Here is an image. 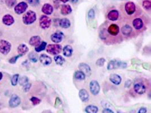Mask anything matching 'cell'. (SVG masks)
I'll list each match as a JSON object with an SVG mask.
<instances>
[{"label": "cell", "mask_w": 151, "mask_h": 113, "mask_svg": "<svg viewBox=\"0 0 151 113\" xmlns=\"http://www.w3.org/2000/svg\"><path fill=\"white\" fill-rule=\"evenodd\" d=\"M37 19L36 14L32 10L27 11L22 17V20L25 24L30 25L33 24Z\"/></svg>", "instance_id": "cell-1"}, {"label": "cell", "mask_w": 151, "mask_h": 113, "mask_svg": "<svg viewBox=\"0 0 151 113\" xmlns=\"http://www.w3.org/2000/svg\"><path fill=\"white\" fill-rule=\"evenodd\" d=\"M46 50L48 53L53 56H57L60 54L62 50V46L60 44H49L46 47Z\"/></svg>", "instance_id": "cell-2"}, {"label": "cell", "mask_w": 151, "mask_h": 113, "mask_svg": "<svg viewBox=\"0 0 151 113\" xmlns=\"http://www.w3.org/2000/svg\"><path fill=\"white\" fill-rule=\"evenodd\" d=\"M127 67V63L125 62L119 61L117 60L111 61L107 66V69L108 70H112L117 69H125Z\"/></svg>", "instance_id": "cell-3"}, {"label": "cell", "mask_w": 151, "mask_h": 113, "mask_svg": "<svg viewBox=\"0 0 151 113\" xmlns=\"http://www.w3.org/2000/svg\"><path fill=\"white\" fill-rule=\"evenodd\" d=\"M52 23L51 19L47 15H41L39 19V25L43 30H46L50 27Z\"/></svg>", "instance_id": "cell-4"}, {"label": "cell", "mask_w": 151, "mask_h": 113, "mask_svg": "<svg viewBox=\"0 0 151 113\" xmlns=\"http://www.w3.org/2000/svg\"><path fill=\"white\" fill-rule=\"evenodd\" d=\"M11 49V44L4 40H0V53L3 55L8 54Z\"/></svg>", "instance_id": "cell-5"}, {"label": "cell", "mask_w": 151, "mask_h": 113, "mask_svg": "<svg viewBox=\"0 0 151 113\" xmlns=\"http://www.w3.org/2000/svg\"><path fill=\"white\" fill-rule=\"evenodd\" d=\"M28 9V4L25 2H21L14 6V11L18 15L25 13Z\"/></svg>", "instance_id": "cell-6"}, {"label": "cell", "mask_w": 151, "mask_h": 113, "mask_svg": "<svg viewBox=\"0 0 151 113\" xmlns=\"http://www.w3.org/2000/svg\"><path fill=\"white\" fill-rule=\"evenodd\" d=\"M89 89L92 94L95 96L98 94L100 91V86L99 82L96 80H92L89 83Z\"/></svg>", "instance_id": "cell-7"}, {"label": "cell", "mask_w": 151, "mask_h": 113, "mask_svg": "<svg viewBox=\"0 0 151 113\" xmlns=\"http://www.w3.org/2000/svg\"><path fill=\"white\" fill-rule=\"evenodd\" d=\"M21 102V100L20 97L17 94H13L10 97L9 104L10 107L14 108L20 105Z\"/></svg>", "instance_id": "cell-8"}, {"label": "cell", "mask_w": 151, "mask_h": 113, "mask_svg": "<svg viewBox=\"0 0 151 113\" xmlns=\"http://www.w3.org/2000/svg\"><path fill=\"white\" fill-rule=\"evenodd\" d=\"M134 91L138 94L142 95L146 93L147 88L146 85L142 83H136L134 86Z\"/></svg>", "instance_id": "cell-9"}, {"label": "cell", "mask_w": 151, "mask_h": 113, "mask_svg": "<svg viewBox=\"0 0 151 113\" xmlns=\"http://www.w3.org/2000/svg\"><path fill=\"white\" fill-rule=\"evenodd\" d=\"M125 9L128 15H131L136 11V5L133 2H128L125 5Z\"/></svg>", "instance_id": "cell-10"}, {"label": "cell", "mask_w": 151, "mask_h": 113, "mask_svg": "<svg viewBox=\"0 0 151 113\" xmlns=\"http://www.w3.org/2000/svg\"><path fill=\"white\" fill-rule=\"evenodd\" d=\"M78 68L80 71H82L85 76H89L92 74V70L90 66L85 63H80L78 65Z\"/></svg>", "instance_id": "cell-11"}, {"label": "cell", "mask_w": 151, "mask_h": 113, "mask_svg": "<svg viewBox=\"0 0 151 113\" xmlns=\"http://www.w3.org/2000/svg\"><path fill=\"white\" fill-rule=\"evenodd\" d=\"M64 38V34L60 31L56 32L50 36L51 40L54 43L61 42Z\"/></svg>", "instance_id": "cell-12"}, {"label": "cell", "mask_w": 151, "mask_h": 113, "mask_svg": "<svg viewBox=\"0 0 151 113\" xmlns=\"http://www.w3.org/2000/svg\"><path fill=\"white\" fill-rule=\"evenodd\" d=\"M2 23L7 26H11L12 24H13L14 23L15 20L14 17L10 15V14H6L5 15L2 19Z\"/></svg>", "instance_id": "cell-13"}, {"label": "cell", "mask_w": 151, "mask_h": 113, "mask_svg": "<svg viewBox=\"0 0 151 113\" xmlns=\"http://www.w3.org/2000/svg\"><path fill=\"white\" fill-rule=\"evenodd\" d=\"M39 61L40 63L44 66H49L52 62V59L51 58V57L45 54H42L40 56Z\"/></svg>", "instance_id": "cell-14"}, {"label": "cell", "mask_w": 151, "mask_h": 113, "mask_svg": "<svg viewBox=\"0 0 151 113\" xmlns=\"http://www.w3.org/2000/svg\"><path fill=\"white\" fill-rule=\"evenodd\" d=\"M119 26L116 24H111L108 28V32L109 35L115 36L118 35L119 33Z\"/></svg>", "instance_id": "cell-15"}, {"label": "cell", "mask_w": 151, "mask_h": 113, "mask_svg": "<svg viewBox=\"0 0 151 113\" xmlns=\"http://www.w3.org/2000/svg\"><path fill=\"white\" fill-rule=\"evenodd\" d=\"M53 11H54L53 7L52 6V5L48 3L44 4V5L41 8V11L44 14H45V15H51L53 13Z\"/></svg>", "instance_id": "cell-16"}, {"label": "cell", "mask_w": 151, "mask_h": 113, "mask_svg": "<svg viewBox=\"0 0 151 113\" xmlns=\"http://www.w3.org/2000/svg\"><path fill=\"white\" fill-rule=\"evenodd\" d=\"M73 9L70 5L64 4L61 6V13L63 15H68L72 13Z\"/></svg>", "instance_id": "cell-17"}, {"label": "cell", "mask_w": 151, "mask_h": 113, "mask_svg": "<svg viewBox=\"0 0 151 113\" xmlns=\"http://www.w3.org/2000/svg\"><path fill=\"white\" fill-rule=\"evenodd\" d=\"M132 25L134 28L136 30H141L144 26L143 20L140 18H137L135 19L132 22Z\"/></svg>", "instance_id": "cell-18"}, {"label": "cell", "mask_w": 151, "mask_h": 113, "mask_svg": "<svg viewBox=\"0 0 151 113\" xmlns=\"http://www.w3.org/2000/svg\"><path fill=\"white\" fill-rule=\"evenodd\" d=\"M79 96L80 100L84 102H87L88 101L89 97V96L88 92L84 89H81L79 91Z\"/></svg>", "instance_id": "cell-19"}, {"label": "cell", "mask_w": 151, "mask_h": 113, "mask_svg": "<svg viewBox=\"0 0 151 113\" xmlns=\"http://www.w3.org/2000/svg\"><path fill=\"white\" fill-rule=\"evenodd\" d=\"M119 12L117 10H112L108 14V18L111 21H116L119 18Z\"/></svg>", "instance_id": "cell-20"}, {"label": "cell", "mask_w": 151, "mask_h": 113, "mask_svg": "<svg viewBox=\"0 0 151 113\" xmlns=\"http://www.w3.org/2000/svg\"><path fill=\"white\" fill-rule=\"evenodd\" d=\"M110 81L116 85H119L122 82V77L121 76L116 74H112L109 76Z\"/></svg>", "instance_id": "cell-21"}, {"label": "cell", "mask_w": 151, "mask_h": 113, "mask_svg": "<svg viewBox=\"0 0 151 113\" xmlns=\"http://www.w3.org/2000/svg\"><path fill=\"white\" fill-rule=\"evenodd\" d=\"M73 48L70 45H67L63 48V54L65 57H70L73 55Z\"/></svg>", "instance_id": "cell-22"}, {"label": "cell", "mask_w": 151, "mask_h": 113, "mask_svg": "<svg viewBox=\"0 0 151 113\" xmlns=\"http://www.w3.org/2000/svg\"><path fill=\"white\" fill-rule=\"evenodd\" d=\"M59 25L61 27L65 29H67L71 26V22L69 19L64 18L60 20Z\"/></svg>", "instance_id": "cell-23"}, {"label": "cell", "mask_w": 151, "mask_h": 113, "mask_svg": "<svg viewBox=\"0 0 151 113\" xmlns=\"http://www.w3.org/2000/svg\"><path fill=\"white\" fill-rule=\"evenodd\" d=\"M132 28L131 26L128 24H126L123 26L121 28V32L125 36H129L132 32Z\"/></svg>", "instance_id": "cell-24"}, {"label": "cell", "mask_w": 151, "mask_h": 113, "mask_svg": "<svg viewBox=\"0 0 151 113\" xmlns=\"http://www.w3.org/2000/svg\"><path fill=\"white\" fill-rule=\"evenodd\" d=\"M17 50H18L19 54L22 55L23 56V55L26 54L28 52L29 49L26 45L24 44H22L18 46L17 48Z\"/></svg>", "instance_id": "cell-25"}, {"label": "cell", "mask_w": 151, "mask_h": 113, "mask_svg": "<svg viewBox=\"0 0 151 113\" xmlns=\"http://www.w3.org/2000/svg\"><path fill=\"white\" fill-rule=\"evenodd\" d=\"M41 42V38L38 36H34L30 38L29 44L32 46H37Z\"/></svg>", "instance_id": "cell-26"}, {"label": "cell", "mask_w": 151, "mask_h": 113, "mask_svg": "<svg viewBox=\"0 0 151 113\" xmlns=\"http://www.w3.org/2000/svg\"><path fill=\"white\" fill-rule=\"evenodd\" d=\"M54 59L56 63L59 66H62L65 62V59L60 55L55 56V57H54Z\"/></svg>", "instance_id": "cell-27"}, {"label": "cell", "mask_w": 151, "mask_h": 113, "mask_svg": "<svg viewBox=\"0 0 151 113\" xmlns=\"http://www.w3.org/2000/svg\"><path fill=\"white\" fill-rule=\"evenodd\" d=\"M85 111L87 113H97L98 108L94 105H88L85 108Z\"/></svg>", "instance_id": "cell-28"}, {"label": "cell", "mask_w": 151, "mask_h": 113, "mask_svg": "<svg viewBox=\"0 0 151 113\" xmlns=\"http://www.w3.org/2000/svg\"><path fill=\"white\" fill-rule=\"evenodd\" d=\"M46 46H47V43L45 41H42L38 46L35 47V50L38 53L40 52L41 51L44 50L46 49Z\"/></svg>", "instance_id": "cell-29"}, {"label": "cell", "mask_w": 151, "mask_h": 113, "mask_svg": "<svg viewBox=\"0 0 151 113\" xmlns=\"http://www.w3.org/2000/svg\"><path fill=\"white\" fill-rule=\"evenodd\" d=\"M86 76L81 71H76L74 73V77L76 80H84L85 79Z\"/></svg>", "instance_id": "cell-30"}, {"label": "cell", "mask_w": 151, "mask_h": 113, "mask_svg": "<svg viewBox=\"0 0 151 113\" xmlns=\"http://www.w3.org/2000/svg\"><path fill=\"white\" fill-rule=\"evenodd\" d=\"M28 58L30 60V61H31L32 62H34V63L37 62L38 59L37 54L35 53V52H31L28 54Z\"/></svg>", "instance_id": "cell-31"}, {"label": "cell", "mask_w": 151, "mask_h": 113, "mask_svg": "<svg viewBox=\"0 0 151 113\" xmlns=\"http://www.w3.org/2000/svg\"><path fill=\"white\" fill-rule=\"evenodd\" d=\"M18 82L21 85L24 86L28 83V78L26 76H22L20 79H19Z\"/></svg>", "instance_id": "cell-32"}, {"label": "cell", "mask_w": 151, "mask_h": 113, "mask_svg": "<svg viewBox=\"0 0 151 113\" xmlns=\"http://www.w3.org/2000/svg\"><path fill=\"white\" fill-rule=\"evenodd\" d=\"M143 7L146 10H150L151 9V2L150 0H144L142 3Z\"/></svg>", "instance_id": "cell-33"}, {"label": "cell", "mask_w": 151, "mask_h": 113, "mask_svg": "<svg viewBox=\"0 0 151 113\" xmlns=\"http://www.w3.org/2000/svg\"><path fill=\"white\" fill-rule=\"evenodd\" d=\"M19 75L18 74H15V75L13 76V77L11 79V83L12 85L15 86L17 85L18 82V80H19Z\"/></svg>", "instance_id": "cell-34"}, {"label": "cell", "mask_w": 151, "mask_h": 113, "mask_svg": "<svg viewBox=\"0 0 151 113\" xmlns=\"http://www.w3.org/2000/svg\"><path fill=\"white\" fill-rule=\"evenodd\" d=\"M17 0H6L5 1L6 6L9 8L15 6L17 5Z\"/></svg>", "instance_id": "cell-35"}, {"label": "cell", "mask_w": 151, "mask_h": 113, "mask_svg": "<svg viewBox=\"0 0 151 113\" xmlns=\"http://www.w3.org/2000/svg\"><path fill=\"white\" fill-rule=\"evenodd\" d=\"M105 59L104 58H100L99 59H98L96 62V65L99 67H102L104 65L105 63Z\"/></svg>", "instance_id": "cell-36"}, {"label": "cell", "mask_w": 151, "mask_h": 113, "mask_svg": "<svg viewBox=\"0 0 151 113\" xmlns=\"http://www.w3.org/2000/svg\"><path fill=\"white\" fill-rule=\"evenodd\" d=\"M30 101L32 102L33 105H38L41 102V100L36 97H32L30 98Z\"/></svg>", "instance_id": "cell-37"}, {"label": "cell", "mask_w": 151, "mask_h": 113, "mask_svg": "<svg viewBox=\"0 0 151 113\" xmlns=\"http://www.w3.org/2000/svg\"><path fill=\"white\" fill-rule=\"evenodd\" d=\"M22 56V55H20V54H18V56H14V57H13L12 58H11L9 60V63H10L11 64H14L17 62V60L18 58H19L20 57H21Z\"/></svg>", "instance_id": "cell-38"}, {"label": "cell", "mask_w": 151, "mask_h": 113, "mask_svg": "<svg viewBox=\"0 0 151 113\" xmlns=\"http://www.w3.org/2000/svg\"><path fill=\"white\" fill-rule=\"evenodd\" d=\"M88 17L91 19H93L95 18V11L94 9H91L88 12Z\"/></svg>", "instance_id": "cell-39"}, {"label": "cell", "mask_w": 151, "mask_h": 113, "mask_svg": "<svg viewBox=\"0 0 151 113\" xmlns=\"http://www.w3.org/2000/svg\"><path fill=\"white\" fill-rule=\"evenodd\" d=\"M27 2L33 6H36L40 4V0H26Z\"/></svg>", "instance_id": "cell-40"}, {"label": "cell", "mask_w": 151, "mask_h": 113, "mask_svg": "<svg viewBox=\"0 0 151 113\" xmlns=\"http://www.w3.org/2000/svg\"><path fill=\"white\" fill-rule=\"evenodd\" d=\"M31 87V84L30 83H28L27 84L23 86V89L25 92H27L30 90Z\"/></svg>", "instance_id": "cell-41"}, {"label": "cell", "mask_w": 151, "mask_h": 113, "mask_svg": "<svg viewBox=\"0 0 151 113\" xmlns=\"http://www.w3.org/2000/svg\"><path fill=\"white\" fill-rule=\"evenodd\" d=\"M131 84V81L130 80H128L126 81V83L125 84V86L126 88H128L130 87Z\"/></svg>", "instance_id": "cell-42"}, {"label": "cell", "mask_w": 151, "mask_h": 113, "mask_svg": "<svg viewBox=\"0 0 151 113\" xmlns=\"http://www.w3.org/2000/svg\"><path fill=\"white\" fill-rule=\"evenodd\" d=\"M147 109L146 108H142L139 109L138 113H147Z\"/></svg>", "instance_id": "cell-43"}, {"label": "cell", "mask_w": 151, "mask_h": 113, "mask_svg": "<svg viewBox=\"0 0 151 113\" xmlns=\"http://www.w3.org/2000/svg\"><path fill=\"white\" fill-rule=\"evenodd\" d=\"M103 113H114L113 111L109 109H105L103 110Z\"/></svg>", "instance_id": "cell-44"}, {"label": "cell", "mask_w": 151, "mask_h": 113, "mask_svg": "<svg viewBox=\"0 0 151 113\" xmlns=\"http://www.w3.org/2000/svg\"><path fill=\"white\" fill-rule=\"evenodd\" d=\"M53 3H54L55 6L57 7V6L59 5V4H60V0H53Z\"/></svg>", "instance_id": "cell-45"}, {"label": "cell", "mask_w": 151, "mask_h": 113, "mask_svg": "<svg viewBox=\"0 0 151 113\" xmlns=\"http://www.w3.org/2000/svg\"><path fill=\"white\" fill-rule=\"evenodd\" d=\"M70 1H71V2H72L73 3H76L77 2V1H78L79 0H70Z\"/></svg>", "instance_id": "cell-46"}, {"label": "cell", "mask_w": 151, "mask_h": 113, "mask_svg": "<svg viewBox=\"0 0 151 113\" xmlns=\"http://www.w3.org/2000/svg\"><path fill=\"white\" fill-rule=\"evenodd\" d=\"M69 1H70V0H60V1H61L62 2H63V3H64L68 2Z\"/></svg>", "instance_id": "cell-47"}, {"label": "cell", "mask_w": 151, "mask_h": 113, "mask_svg": "<svg viewBox=\"0 0 151 113\" xmlns=\"http://www.w3.org/2000/svg\"><path fill=\"white\" fill-rule=\"evenodd\" d=\"M2 77H3V74L1 72H0V80L2 79Z\"/></svg>", "instance_id": "cell-48"}, {"label": "cell", "mask_w": 151, "mask_h": 113, "mask_svg": "<svg viewBox=\"0 0 151 113\" xmlns=\"http://www.w3.org/2000/svg\"><path fill=\"white\" fill-rule=\"evenodd\" d=\"M59 101H60V102H59V104H61V101L60 100H59ZM56 103H58V102H57V101L56 100Z\"/></svg>", "instance_id": "cell-49"}, {"label": "cell", "mask_w": 151, "mask_h": 113, "mask_svg": "<svg viewBox=\"0 0 151 113\" xmlns=\"http://www.w3.org/2000/svg\"><path fill=\"white\" fill-rule=\"evenodd\" d=\"M117 113H123V112H122V111H120V110H118V111H117Z\"/></svg>", "instance_id": "cell-50"}, {"label": "cell", "mask_w": 151, "mask_h": 113, "mask_svg": "<svg viewBox=\"0 0 151 113\" xmlns=\"http://www.w3.org/2000/svg\"><path fill=\"white\" fill-rule=\"evenodd\" d=\"M122 1H124V0H122Z\"/></svg>", "instance_id": "cell-51"}]
</instances>
